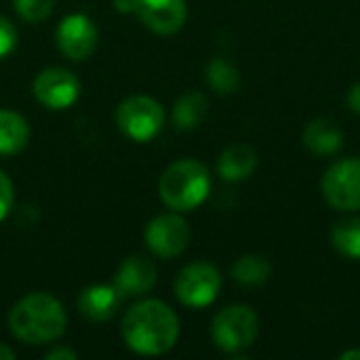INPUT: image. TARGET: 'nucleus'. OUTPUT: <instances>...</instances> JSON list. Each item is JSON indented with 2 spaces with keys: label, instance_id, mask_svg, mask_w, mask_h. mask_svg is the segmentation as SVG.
I'll return each mask as SVG.
<instances>
[{
  "label": "nucleus",
  "instance_id": "obj_1",
  "mask_svg": "<svg viewBox=\"0 0 360 360\" xmlns=\"http://www.w3.org/2000/svg\"><path fill=\"white\" fill-rule=\"evenodd\" d=\"M124 344L141 356H160L179 340V319L160 300L135 304L122 319Z\"/></svg>",
  "mask_w": 360,
  "mask_h": 360
},
{
  "label": "nucleus",
  "instance_id": "obj_2",
  "mask_svg": "<svg viewBox=\"0 0 360 360\" xmlns=\"http://www.w3.org/2000/svg\"><path fill=\"white\" fill-rule=\"evenodd\" d=\"M68 327L63 306L49 293H30L19 300L8 314L13 338L30 346H42L59 340Z\"/></svg>",
  "mask_w": 360,
  "mask_h": 360
},
{
  "label": "nucleus",
  "instance_id": "obj_3",
  "mask_svg": "<svg viewBox=\"0 0 360 360\" xmlns=\"http://www.w3.org/2000/svg\"><path fill=\"white\" fill-rule=\"evenodd\" d=\"M158 192L162 202L173 211H194L211 192V177L202 162L194 158H181L167 167L160 177Z\"/></svg>",
  "mask_w": 360,
  "mask_h": 360
},
{
  "label": "nucleus",
  "instance_id": "obj_4",
  "mask_svg": "<svg viewBox=\"0 0 360 360\" xmlns=\"http://www.w3.org/2000/svg\"><path fill=\"white\" fill-rule=\"evenodd\" d=\"M165 124L162 105L148 95H131L116 108V127L124 137L137 143L154 139Z\"/></svg>",
  "mask_w": 360,
  "mask_h": 360
},
{
  "label": "nucleus",
  "instance_id": "obj_5",
  "mask_svg": "<svg viewBox=\"0 0 360 360\" xmlns=\"http://www.w3.org/2000/svg\"><path fill=\"white\" fill-rule=\"evenodd\" d=\"M259 333V319L249 306H228L215 314L211 323L213 344L224 352H240L249 348Z\"/></svg>",
  "mask_w": 360,
  "mask_h": 360
},
{
  "label": "nucleus",
  "instance_id": "obj_6",
  "mask_svg": "<svg viewBox=\"0 0 360 360\" xmlns=\"http://www.w3.org/2000/svg\"><path fill=\"white\" fill-rule=\"evenodd\" d=\"M221 289L219 270L209 262H194L186 266L175 278V295L177 300L192 310H200L211 306Z\"/></svg>",
  "mask_w": 360,
  "mask_h": 360
},
{
  "label": "nucleus",
  "instance_id": "obj_7",
  "mask_svg": "<svg viewBox=\"0 0 360 360\" xmlns=\"http://www.w3.org/2000/svg\"><path fill=\"white\" fill-rule=\"evenodd\" d=\"M325 200L338 211L360 209V158H346L331 165L321 181Z\"/></svg>",
  "mask_w": 360,
  "mask_h": 360
},
{
  "label": "nucleus",
  "instance_id": "obj_8",
  "mask_svg": "<svg viewBox=\"0 0 360 360\" xmlns=\"http://www.w3.org/2000/svg\"><path fill=\"white\" fill-rule=\"evenodd\" d=\"M146 245L160 259H173L181 255L190 245V226L175 213L154 217L146 228Z\"/></svg>",
  "mask_w": 360,
  "mask_h": 360
},
{
  "label": "nucleus",
  "instance_id": "obj_9",
  "mask_svg": "<svg viewBox=\"0 0 360 360\" xmlns=\"http://www.w3.org/2000/svg\"><path fill=\"white\" fill-rule=\"evenodd\" d=\"M32 93L49 110H68L80 97V82L65 68H46L36 76Z\"/></svg>",
  "mask_w": 360,
  "mask_h": 360
},
{
  "label": "nucleus",
  "instance_id": "obj_10",
  "mask_svg": "<svg viewBox=\"0 0 360 360\" xmlns=\"http://www.w3.org/2000/svg\"><path fill=\"white\" fill-rule=\"evenodd\" d=\"M55 38L63 57L72 61H84L95 53L99 42V32L91 17L82 13H72L61 19Z\"/></svg>",
  "mask_w": 360,
  "mask_h": 360
},
{
  "label": "nucleus",
  "instance_id": "obj_11",
  "mask_svg": "<svg viewBox=\"0 0 360 360\" xmlns=\"http://www.w3.org/2000/svg\"><path fill=\"white\" fill-rule=\"evenodd\" d=\"M137 15L154 34L171 36L184 27L188 6L186 0H137Z\"/></svg>",
  "mask_w": 360,
  "mask_h": 360
},
{
  "label": "nucleus",
  "instance_id": "obj_12",
  "mask_svg": "<svg viewBox=\"0 0 360 360\" xmlns=\"http://www.w3.org/2000/svg\"><path fill=\"white\" fill-rule=\"evenodd\" d=\"M156 268L148 257L135 255L127 257L116 276H114V287L122 293V297H141L150 293L156 287Z\"/></svg>",
  "mask_w": 360,
  "mask_h": 360
},
{
  "label": "nucleus",
  "instance_id": "obj_13",
  "mask_svg": "<svg viewBox=\"0 0 360 360\" xmlns=\"http://www.w3.org/2000/svg\"><path fill=\"white\" fill-rule=\"evenodd\" d=\"M122 293L112 285H93L78 295V310L91 323H105L114 319L122 304Z\"/></svg>",
  "mask_w": 360,
  "mask_h": 360
},
{
  "label": "nucleus",
  "instance_id": "obj_14",
  "mask_svg": "<svg viewBox=\"0 0 360 360\" xmlns=\"http://www.w3.org/2000/svg\"><path fill=\"white\" fill-rule=\"evenodd\" d=\"M257 169V152L249 143H232L217 158V173L224 181H243Z\"/></svg>",
  "mask_w": 360,
  "mask_h": 360
},
{
  "label": "nucleus",
  "instance_id": "obj_15",
  "mask_svg": "<svg viewBox=\"0 0 360 360\" xmlns=\"http://www.w3.org/2000/svg\"><path fill=\"white\" fill-rule=\"evenodd\" d=\"M304 146L308 152L316 154V156H333L340 152L342 143H344V135L342 131L327 118H319L312 120L306 131H304Z\"/></svg>",
  "mask_w": 360,
  "mask_h": 360
},
{
  "label": "nucleus",
  "instance_id": "obj_16",
  "mask_svg": "<svg viewBox=\"0 0 360 360\" xmlns=\"http://www.w3.org/2000/svg\"><path fill=\"white\" fill-rule=\"evenodd\" d=\"M30 141V124L27 120L13 112V110H0V154L11 156L19 154Z\"/></svg>",
  "mask_w": 360,
  "mask_h": 360
},
{
  "label": "nucleus",
  "instance_id": "obj_17",
  "mask_svg": "<svg viewBox=\"0 0 360 360\" xmlns=\"http://www.w3.org/2000/svg\"><path fill=\"white\" fill-rule=\"evenodd\" d=\"M207 112H209L207 97L202 93H198V91H190V93H184L175 101L171 118H173L175 129L192 131V129L202 124V120L207 118Z\"/></svg>",
  "mask_w": 360,
  "mask_h": 360
},
{
  "label": "nucleus",
  "instance_id": "obj_18",
  "mask_svg": "<svg viewBox=\"0 0 360 360\" xmlns=\"http://www.w3.org/2000/svg\"><path fill=\"white\" fill-rule=\"evenodd\" d=\"M272 266L262 255H245L232 266V278L243 287H262L270 281Z\"/></svg>",
  "mask_w": 360,
  "mask_h": 360
},
{
  "label": "nucleus",
  "instance_id": "obj_19",
  "mask_svg": "<svg viewBox=\"0 0 360 360\" xmlns=\"http://www.w3.org/2000/svg\"><path fill=\"white\" fill-rule=\"evenodd\" d=\"M205 78H207V84L217 95H232L240 86L238 70L230 61H226L221 57H215V59L209 61V65L205 70Z\"/></svg>",
  "mask_w": 360,
  "mask_h": 360
},
{
  "label": "nucleus",
  "instance_id": "obj_20",
  "mask_svg": "<svg viewBox=\"0 0 360 360\" xmlns=\"http://www.w3.org/2000/svg\"><path fill=\"white\" fill-rule=\"evenodd\" d=\"M331 245L340 255L360 259V217L338 221L331 230Z\"/></svg>",
  "mask_w": 360,
  "mask_h": 360
},
{
  "label": "nucleus",
  "instance_id": "obj_21",
  "mask_svg": "<svg viewBox=\"0 0 360 360\" xmlns=\"http://www.w3.org/2000/svg\"><path fill=\"white\" fill-rule=\"evenodd\" d=\"M17 15L27 23H40L51 17L55 0H13Z\"/></svg>",
  "mask_w": 360,
  "mask_h": 360
},
{
  "label": "nucleus",
  "instance_id": "obj_22",
  "mask_svg": "<svg viewBox=\"0 0 360 360\" xmlns=\"http://www.w3.org/2000/svg\"><path fill=\"white\" fill-rule=\"evenodd\" d=\"M17 40H19V34H17L15 23L8 17L0 15V59L8 57L17 49Z\"/></svg>",
  "mask_w": 360,
  "mask_h": 360
},
{
  "label": "nucleus",
  "instance_id": "obj_23",
  "mask_svg": "<svg viewBox=\"0 0 360 360\" xmlns=\"http://www.w3.org/2000/svg\"><path fill=\"white\" fill-rule=\"evenodd\" d=\"M13 202H15L13 181L8 179V175L4 171H0V221L6 219V215L11 213Z\"/></svg>",
  "mask_w": 360,
  "mask_h": 360
},
{
  "label": "nucleus",
  "instance_id": "obj_24",
  "mask_svg": "<svg viewBox=\"0 0 360 360\" xmlns=\"http://www.w3.org/2000/svg\"><path fill=\"white\" fill-rule=\"evenodd\" d=\"M76 359H78V354H76L72 348H68V346L53 348V350H49V352H46V360H76Z\"/></svg>",
  "mask_w": 360,
  "mask_h": 360
},
{
  "label": "nucleus",
  "instance_id": "obj_25",
  "mask_svg": "<svg viewBox=\"0 0 360 360\" xmlns=\"http://www.w3.org/2000/svg\"><path fill=\"white\" fill-rule=\"evenodd\" d=\"M348 105L352 112L360 114V82H356L350 91H348Z\"/></svg>",
  "mask_w": 360,
  "mask_h": 360
},
{
  "label": "nucleus",
  "instance_id": "obj_26",
  "mask_svg": "<svg viewBox=\"0 0 360 360\" xmlns=\"http://www.w3.org/2000/svg\"><path fill=\"white\" fill-rule=\"evenodd\" d=\"M114 8L118 13H124V15L137 13V0H114Z\"/></svg>",
  "mask_w": 360,
  "mask_h": 360
},
{
  "label": "nucleus",
  "instance_id": "obj_27",
  "mask_svg": "<svg viewBox=\"0 0 360 360\" xmlns=\"http://www.w3.org/2000/svg\"><path fill=\"white\" fill-rule=\"evenodd\" d=\"M15 359V352L6 346V344H0V360H13Z\"/></svg>",
  "mask_w": 360,
  "mask_h": 360
},
{
  "label": "nucleus",
  "instance_id": "obj_28",
  "mask_svg": "<svg viewBox=\"0 0 360 360\" xmlns=\"http://www.w3.org/2000/svg\"><path fill=\"white\" fill-rule=\"evenodd\" d=\"M340 360H360V350H346L340 354Z\"/></svg>",
  "mask_w": 360,
  "mask_h": 360
}]
</instances>
